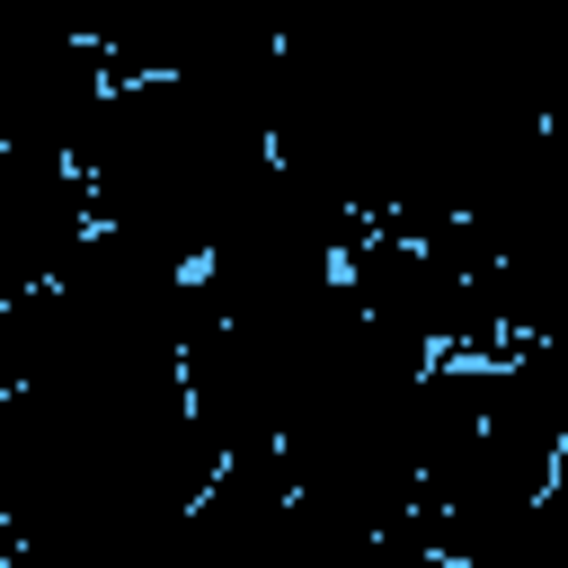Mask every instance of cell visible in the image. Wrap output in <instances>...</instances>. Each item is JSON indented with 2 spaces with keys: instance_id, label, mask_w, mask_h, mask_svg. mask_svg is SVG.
<instances>
[{
  "instance_id": "obj_2",
  "label": "cell",
  "mask_w": 568,
  "mask_h": 568,
  "mask_svg": "<svg viewBox=\"0 0 568 568\" xmlns=\"http://www.w3.org/2000/svg\"><path fill=\"white\" fill-rule=\"evenodd\" d=\"M293 532V479L275 462H222L178 515V568H275Z\"/></svg>"
},
{
  "instance_id": "obj_1",
  "label": "cell",
  "mask_w": 568,
  "mask_h": 568,
  "mask_svg": "<svg viewBox=\"0 0 568 568\" xmlns=\"http://www.w3.org/2000/svg\"><path fill=\"white\" fill-rule=\"evenodd\" d=\"M98 106H106L98 36H71V27H44V18H0V151L71 169Z\"/></svg>"
}]
</instances>
